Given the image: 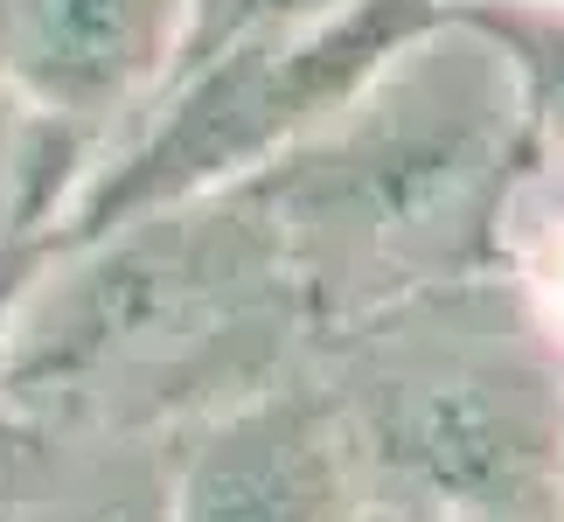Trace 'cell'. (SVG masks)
Here are the masks:
<instances>
[{
	"instance_id": "obj_1",
	"label": "cell",
	"mask_w": 564,
	"mask_h": 522,
	"mask_svg": "<svg viewBox=\"0 0 564 522\" xmlns=\"http://www.w3.org/2000/svg\"><path fill=\"white\" fill-rule=\"evenodd\" d=\"M314 356L286 251L245 188L50 244L0 335L14 432L175 439Z\"/></svg>"
},
{
	"instance_id": "obj_2",
	"label": "cell",
	"mask_w": 564,
	"mask_h": 522,
	"mask_svg": "<svg viewBox=\"0 0 564 522\" xmlns=\"http://www.w3.org/2000/svg\"><path fill=\"white\" fill-rule=\"evenodd\" d=\"M530 167L536 140L502 50L440 8L237 188L265 209L321 341L411 293L502 272V224Z\"/></svg>"
},
{
	"instance_id": "obj_3",
	"label": "cell",
	"mask_w": 564,
	"mask_h": 522,
	"mask_svg": "<svg viewBox=\"0 0 564 522\" xmlns=\"http://www.w3.org/2000/svg\"><path fill=\"white\" fill-rule=\"evenodd\" d=\"M370 509L564 522V348L509 272L453 279L314 341Z\"/></svg>"
},
{
	"instance_id": "obj_4",
	"label": "cell",
	"mask_w": 564,
	"mask_h": 522,
	"mask_svg": "<svg viewBox=\"0 0 564 522\" xmlns=\"http://www.w3.org/2000/svg\"><path fill=\"white\" fill-rule=\"evenodd\" d=\"M440 21V0H370L349 21L279 50L216 56L203 70L167 77L133 119L105 140V161L91 167L77 209L63 216L56 244L98 237L126 216L224 195L272 167L293 140H307L390 50Z\"/></svg>"
},
{
	"instance_id": "obj_5",
	"label": "cell",
	"mask_w": 564,
	"mask_h": 522,
	"mask_svg": "<svg viewBox=\"0 0 564 522\" xmlns=\"http://www.w3.org/2000/svg\"><path fill=\"white\" fill-rule=\"evenodd\" d=\"M362 467L314 356L167 439V522H362Z\"/></svg>"
},
{
	"instance_id": "obj_6",
	"label": "cell",
	"mask_w": 564,
	"mask_h": 522,
	"mask_svg": "<svg viewBox=\"0 0 564 522\" xmlns=\"http://www.w3.org/2000/svg\"><path fill=\"white\" fill-rule=\"evenodd\" d=\"M175 42L182 0H0V84L105 140L161 91Z\"/></svg>"
},
{
	"instance_id": "obj_7",
	"label": "cell",
	"mask_w": 564,
	"mask_h": 522,
	"mask_svg": "<svg viewBox=\"0 0 564 522\" xmlns=\"http://www.w3.org/2000/svg\"><path fill=\"white\" fill-rule=\"evenodd\" d=\"M14 522H167V439L21 432Z\"/></svg>"
},
{
	"instance_id": "obj_8",
	"label": "cell",
	"mask_w": 564,
	"mask_h": 522,
	"mask_svg": "<svg viewBox=\"0 0 564 522\" xmlns=\"http://www.w3.org/2000/svg\"><path fill=\"white\" fill-rule=\"evenodd\" d=\"M98 161H105L98 126L0 84V258L50 251Z\"/></svg>"
},
{
	"instance_id": "obj_9",
	"label": "cell",
	"mask_w": 564,
	"mask_h": 522,
	"mask_svg": "<svg viewBox=\"0 0 564 522\" xmlns=\"http://www.w3.org/2000/svg\"><path fill=\"white\" fill-rule=\"evenodd\" d=\"M446 14L502 50L536 154L564 161V0H453Z\"/></svg>"
},
{
	"instance_id": "obj_10",
	"label": "cell",
	"mask_w": 564,
	"mask_h": 522,
	"mask_svg": "<svg viewBox=\"0 0 564 522\" xmlns=\"http://www.w3.org/2000/svg\"><path fill=\"white\" fill-rule=\"evenodd\" d=\"M356 8H370V0H182V42H175L167 77L203 70L216 56L279 50V42L321 35V29H335V21H349Z\"/></svg>"
},
{
	"instance_id": "obj_11",
	"label": "cell",
	"mask_w": 564,
	"mask_h": 522,
	"mask_svg": "<svg viewBox=\"0 0 564 522\" xmlns=\"http://www.w3.org/2000/svg\"><path fill=\"white\" fill-rule=\"evenodd\" d=\"M502 272L523 286L536 320L564 348V161L536 154L502 224Z\"/></svg>"
},
{
	"instance_id": "obj_12",
	"label": "cell",
	"mask_w": 564,
	"mask_h": 522,
	"mask_svg": "<svg viewBox=\"0 0 564 522\" xmlns=\"http://www.w3.org/2000/svg\"><path fill=\"white\" fill-rule=\"evenodd\" d=\"M35 265H42V251H8V258H0V335H8L14 300H21V286L35 279Z\"/></svg>"
},
{
	"instance_id": "obj_13",
	"label": "cell",
	"mask_w": 564,
	"mask_h": 522,
	"mask_svg": "<svg viewBox=\"0 0 564 522\" xmlns=\"http://www.w3.org/2000/svg\"><path fill=\"white\" fill-rule=\"evenodd\" d=\"M14 453H21V439L0 446V522H14Z\"/></svg>"
},
{
	"instance_id": "obj_14",
	"label": "cell",
	"mask_w": 564,
	"mask_h": 522,
	"mask_svg": "<svg viewBox=\"0 0 564 522\" xmlns=\"http://www.w3.org/2000/svg\"><path fill=\"white\" fill-rule=\"evenodd\" d=\"M362 522H419V515H398V509H362Z\"/></svg>"
},
{
	"instance_id": "obj_15",
	"label": "cell",
	"mask_w": 564,
	"mask_h": 522,
	"mask_svg": "<svg viewBox=\"0 0 564 522\" xmlns=\"http://www.w3.org/2000/svg\"><path fill=\"white\" fill-rule=\"evenodd\" d=\"M440 8H453V0H440Z\"/></svg>"
}]
</instances>
